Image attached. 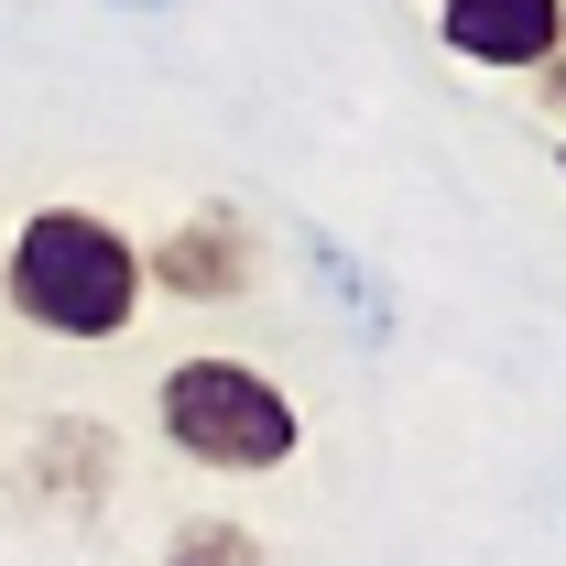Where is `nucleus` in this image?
<instances>
[{"label":"nucleus","instance_id":"f257e3e1","mask_svg":"<svg viewBox=\"0 0 566 566\" xmlns=\"http://www.w3.org/2000/svg\"><path fill=\"white\" fill-rule=\"evenodd\" d=\"M0 294H11V316L44 327V338H120L153 283H142V251L98 208H33L11 229Z\"/></svg>","mask_w":566,"mask_h":566},{"label":"nucleus","instance_id":"f03ea898","mask_svg":"<svg viewBox=\"0 0 566 566\" xmlns=\"http://www.w3.org/2000/svg\"><path fill=\"white\" fill-rule=\"evenodd\" d=\"M153 424H164V447H175V458H197V469H229V480L294 469V447H305V415H294V392H283L273 370L229 359V349L175 359V370H164V392H153Z\"/></svg>","mask_w":566,"mask_h":566},{"label":"nucleus","instance_id":"7ed1b4c3","mask_svg":"<svg viewBox=\"0 0 566 566\" xmlns=\"http://www.w3.org/2000/svg\"><path fill=\"white\" fill-rule=\"evenodd\" d=\"M251 273H262V240H251V218L229 208V197L186 208L153 251H142V283H153V294H175V305H240Z\"/></svg>","mask_w":566,"mask_h":566},{"label":"nucleus","instance_id":"20e7f679","mask_svg":"<svg viewBox=\"0 0 566 566\" xmlns=\"http://www.w3.org/2000/svg\"><path fill=\"white\" fill-rule=\"evenodd\" d=\"M436 44H447L458 66L534 76L566 44V0H436Z\"/></svg>","mask_w":566,"mask_h":566},{"label":"nucleus","instance_id":"39448f33","mask_svg":"<svg viewBox=\"0 0 566 566\" xmlns=\"http://www.w3.org/2000/svg\"><path fill=\"white\" fill-rule=\"evenodd\" d=\"M33 501L44 512H66V523H98V501H109V469H120V436L109 424H87V415H66V424H44L33 436Z\"/></svg>","mask_w":566,"mask_h":566},{"label":"nucleus","instance_id":"423d86ee","mask_svg":"<svg viewBox=\"0 0 566 566\" xmlns=\"http://www.w3.org/2000/svg\"><path fill=\"white\" fill-rule=\"evenodd\" d=\"M305 262H316V283L338 294V316H349L359 338H370V349H392V283L370 273L349 240H327V229H305Z\"/></svg>","mask_w":566,"mask_h":566},{"label":"nucleus","instance_id":"0eeeda50","mask_svg":"<svg viewBox=\"0 0 566 566\" xmlns=\"http://www.w3.org/2000/svg\"><path fill=\"white\" fill-rule=\"evenodd\" d=\"M164 566H262V534H240V523H218V512H197V523H175V545H164Z\"/></svg>","mask_w":566,"mask_h":566},{"label":"nucleus","instance_id":"6e6552de","mask_svg":"<svg viewBox=\"0 0 566 566\" xmlns=\"http://www.w3.org/2000/svg\"><path fill=\"white\" fill-rule=\"evenodd\" d=\"M534 98H545V120H566V44L545 55V66H534Z\"/></svg>","mask_w":566,"mask_h":566},{"label":"nucleus","instance_id":"1a4fd4ad","mask_svg":"<svg viewBox=\"0 0 566 566\" xmlns=\"http://www.w3.org/2000/svg\"><path fill=\"white\" fill-rule=\"evenodd\" d=\"M109 11H175V0H109Z\"/></svg>","mask_w":566,"mask_h":566},{"label":"nucleus","instance_id":"9d476101","mask_svg":"<svg viewBox=\"0 0 566 566\" xmlns=\"http://www.w3.org/2000/svg\"><path fill=\"white\" fill-rule=\"evenodd\" d=\"M556 175H566V142H556Z\"/></svg>","mask_w":566,"mask_h":566}]
</instances>
